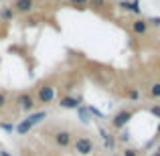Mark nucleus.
Returning <instances> with one entry per match:
<instances>
[{
    "instance_id": "nucleus-7",
    "label": "nucleus",
    "mask_w": 160,
    "mask_h": 156,
    "mask_svg": "<svg viewBox=\"0 0 160 156\" xmlns=\"http://www.w3.org/2000/svg\"><path fill=\"white\" fill-rule=\"evenodd\" d=\"M81 105V98H71V95H65V98L59 99V108L63 109H77Z\"/></svg>"
},
{
    "instance_id": "nucleus-18",
    "label": "nucleus",
    "mask_w": 160,
    "mask_h": 156,
    "mask_svg": "<svg viewBox=\"0 0 160 156\" xmlns=\"http://www.w3.org/2000/svg\"><path fill=\"white\" fill-rule=\"evenodd\" d=\"M8 105V93L6 91H0V109H4Z\"/></svg>"
},
{
    "instance_id": "nucleus-26",
    "label": "nucleus",
    "mask_w": 160,
    "mask_h": 156,
    "mask_svg": "<svg viewBox=\"0 0 160 156\" xmlns=\"http://www.w3.org/2000/svg\"><path fill=\"white\" fill-rule=\"evenodd\" d=\"M0 156H14V154H10V152H6V150H0Z\"/></svg>"
},
{
    "instance_id": "nucleus-25",
    "label": "nucleus",
    "mask_w": 160,
    "mask_h": 156,
    "mask_svg": "<svg viewBox=\"0 0 160 156\" xmlns=\"http://www.w3.org/2000/svg\"><path fill=\"white\" fill-rule=\"evenodd\" d=\"M71 4H77V6H83V4H87L89 0H69Z\"/></svg>"
},
{
    "instance_id": "nucleus-13",
    "label": "nucleus",
    "mask_w": 160,
    "mask_h": 156,
    "mask_svg": "<svg viewBox=\"0 0 160 156\" xmlns=\"http://www.w3.org/2000/svg\"><path fill=\"white\" fill-rule=\"evenodd\" d=\"M130 12L136 16L142 14V8H140V0H130Z\"/></svg>"
},
{
    "instance_id": "nucleus-30",
    "label": "nucleus",
    "mask_w": 160,
    "mask_h": 156,
    "mask_svg": "<svg viewBox=\"0 0 160 156\" xmlns=\"http://www.w3.org/2000/svg\"><path fill=\"white\" fill-rule=\"evenodd\" d=\"M112 156H118V154H112Z\"/></svg>"
},
{
    "instance_id": "nucleus-19",
    "label": "nucleus",
    "mask_w": 160,
    "mask_h": 156,
    "mask_svg": "<svg viewBox=\"0 0 160 156\" xmlns=\"http://www.w3.org/2000/svg\"><path fill=\"white\" fill-rule=\"evenodd\" d=\"M150 95H152L154 99H156V98H160V83H154V85L150 87Z\"/></svg>"
},
{
    "instance_id": "nucleus-1",
    "label": "nucleus",
    "mask_w": 160,
    "mask_h": 156,
    "mask_svg": "<svg viewBox=\"0 0 160 156\" xmlns=\"http://www.w3.org/2000/svg\"><path fill=\"white\" fill-rule=\"evenodd\" d=\"M73 150L79 156H91V154H93V150H95L93 140H91V138H87V136H79L77 140L73 142Z\"/></svg>"
},
{
    "instance_id": "nucleus-28",
    "label": "nucleus",
    "mask_w": 160,
    "mask_h": 156,
    "mask_svg": "<svg viewBox=\"0 0 160 156\" xmlns=\"http://www.w3.org/2000/svg\"><path fill=\"white\" fill-rule=\"evenodd\" d=\"M158 134H160V124H158Z\"/></svg>"
},
{
    "instance_id": "nucleus-22",
    "label": "nucleus",
    "mask_w": 160,
    "mask_h": 156,
    "mask_svg": "<svg viewBox=\"0 0 160 156\" xmlns=\"http://www.w3.org/2000/svg\"><path fill=\"white\" fill-rule=\"evenodd\" d=\"M118 6L122 8V10H126V12H130V0H120V4Z\"/></svg>"
},
{
    "instance_id": "nucleus-21",
    "label": "nucleus",
    "mask_w": 160,
    "mask_h": 156,
    "mask_svg": "<svg viewBox=\"0 0 160 156\" xmlns=\"http://www.w3.org/2000/svg\"><path fill=\"white\" fill-rule=\"evenodd\" d=\"M146 23H148V27H150V24L160 27V16H150V18H146Z\"/></svg>"
},
{
    "instance_id": "nucleus-12",
    "label": "nucleus",
    "mask_w": 160,
    "mask_h": 156,
    "mask_svg": "<svg viewBox=\"0 0 160 156\" xmlns=\"http://www.w3.org/2000/svg\"><path fill=\"white\" fill-rule=\"evenodd\" d=\"M0 18L2 20H12L14 18V10H12L10 6H4L2 10H0Z\"/></svg>"
},
{
    "instance_id": "nucleus-11",
    "label": "nucleus",
    "mask_w": 160,
    "mask_h": 156,
    "mask_svg": "<svg viewBox=\"0 0 160 156\" xmlns=\"http://www.w3.org/2000/svg\"><path fill=\"white\" fill-rule=\"evenodd\" d=\"M75 112H77V118H79V122H81V124L87 126L91 122V116H89V112H87V105H79Z\"/></svg>"
},
{
    "instance_id": "nucleus-2",
    "label": "nucleus",
    "mask_w": 160,
    "mask_h": 156,
    "mask_svg": "<svg viewBox=\"0 0 160 156\" xmlns=\"http://www.w3.org/2000/svg\"><path fill=\"white\" fill-rule=\"evenodd\" d=\"M132 118H134V112H132V109H122V112H118L116 116L112 118V128L113 130H124Z\"/></svg>"
},
{
    "instance_id": "nucleus-10",
    "label": "nucleus",
    "mask_w": 160,
    "mask_h": 156,
    "mask_svg": "<svg viewBox=\"0 0 160 156\" xmlns=\"http://www.w3.org/2000/svg\"><path fill=\"white\" fill-rule=\"evenodd\" d=\"M148 23H146V18H136V20H134V23H132V31L134 33H136V35H146V33H148Z\"/></svg>"
},
{
    "instance_id": "nucleus-5",
    "label": "nucleus",
    "mask_w": 160,
    "mask_h": 156,
    "mask_svg": "<svg viewBox=\"0 0 160 156\" xmlns=\"http://www.w3.org/2000/svg\"><path fill=\"white\" fill-rule=\"evenodd\" d=\"M55 144H57L59 148H69V146L73 144V136H71L69 130H59V132L55 134Z\"/></svg>"
},
{
    "instance_id": "nucleus-17",
    "label": "nucleus",
    "mask_w": 160,
    "mask_h": 156,
    "mask_svg": "<svg viewBox=\"0 0 160 156\" xmlns=\"http://www.w3.org/2000/svg\"><path fill=\"white\" fill-rule=\"evenodd\" d=\"M87 4H89L91 8H98V10H99V8H103V6H106V0H89Z\"/></svg>"
},
{
    "instance_id": "nucleus-20",
    "label": "nucleus",
    "mask_w": 160,
    "mask_h": 156,
    "mask_svg": "<svg viewBox=\"0 0 160 156\" xmlns=\"http://www.w3.org/2000/svg\"><path fill=\"white\" fill-rule=\"evenodd\" d=\"M116 140H120V142H128V140H130V132H128V130H122V134L116 138Z\"/></svg>"
},
{
    "instance_id": "nucleus-16",
    "label": "nucleus",
    "mask_w": 160,
    "mask_h": 156,
    "mask_svg": "<svg viewBox=\"0 0 160 156\" xmlns=\"http://www.w3.org/2000/svg\"><path fill=\"white\" fill-rule=\"evenodd\" d=\"M126 95H128V98L132 99V102H138V99H140V91H138V87H130Z\"/></svg>"
},
{
    "instance_id": "nucleus-9",
    "label": "nucleus",
    "mask_w": 160,
    "mask_h": 156,
    "mask_svg": "<svg viewBox=\"0 0 160 156\" xmlns=\"http://www.w3.org/2000/svg\"><path fill=\"white\" fill-rule=\"evenodd\" d=\"M45 118H47V109H41V112H31V113H27V118H24V120H27L28 124L35 128V126L41 124Z\"/></svg>"
},
{
    "instance_id": "nucleus-4",
    "label": "nucleus",
    "mask_w": 160,
    "mask_h": 156,
    "mask_svg": "<svg viewBox=\"0 0 160 156\" xmlns=\"http://www.w3.org/2000/svg\"><path fill=\"white\" fill-rule=\"evenodd\" d=\"M16 103H18V108L22 109V112H27V113L35 112V99H32L31 93H18V98H16Z\"/></svg>"
},
{
    "instance_id": "nucleus-29",
    "label": "nucleus",
    "mask_w": 160,
    "mask_h": 156,
    "mask_svg": "<svg viewBox=\"0 0 160 156\" xmlns=\"http://www.w3.org/2000/svg\"><path fill=\"white\" fill-rule=\"evenodd\" d=\"M154 156H160V154H158V152H156V154H154Z\"/></svg>"
},
{
    "instance_id": "nucleus-23",
    "label": "nucleus",
    "mask_w": 160,
    "mask_h": 156,
    "mask_svg": "<svg viewBox=\"0 0 160 156\" xmlns=\"http://www.w3.org/2000/svg\"><path fill=\"white\" fill-rule=\"evenodd\" d=\"M150 113H152L154 118H158V120H160V105H152V108H150Z\"/></svg>"
},
{
    "instance_id": "nucleus-8",
    "label": "nucleus",
    "mask_w": 160,
    "mask_h": 156,
    "mask_svg": "<svg viewBox=\"0 0 160 156\" xmlns=\"http://www.w3.org/2000/svg\"><path fill=\"white\" fill-rule=\"evenodd\" d=\"M99 134H102V140H103V146H106V150H109L112 152L113 148H116V136L113 134H109L106 128H99Z\"/></svg>"
},
{
    "instance_id": "nucleus-27",
    "label": "nucleus",
    "mask_w": 160,
    "mask_h": 156,
    "mask_svg": "<svg viewBox=\"0 0 160 156\" xmlns=\"http://www.w3.org/2000/svg\"><path fill=\"white\" fill-rule=\"evenodd\" d=\"M156 152H158V154H160V146H158V150H156Z\"/></svg>"
},
{
    "instance_id": "nucleus-24",
    "label": "nucleus",
    "mask_w": 160,
    "mask_h": 156,
    "mask_svg": "<svg viewBox=\"0 0 160 156\" xmlns=\"http://www.w3.org/2000/svg\"><path fill=\"white\" fill-rule=\"evenodd\" d=\"M122 156H138V150H134V148H126L124 152H122Z\"/></svg>"
},
{
    "instance_id": "nucleus-3",
    "label": "nucleus",
    "mask_w": 160,
    "mask_h": 156,
    "mask_svg": "<svg viewBox=\"0 0 160 156\" xmlns=\"http://www.w3.org/2000/svg\"><path fill=\"white\" fill-rule=\"evenodd\" d=\"M37 99H39V103H51L55 99V87L51 83H45V85L39 87V93H37Z\"/></svg>"
},
{
    "instance_id": "nucleus-14",
    "label": "nucleus",
    "mask_w": 160,
    "mask_h": 156,
    "mask_svg": "<svg viewBox=\"0 0 160 156\" xmlns=\"http://www.w3.org/2000/svg\"><path fill=\"white\" fill-rule=\"evenodd\" d=\"M87 112H89V116H91V118H98V120H103V118H106L98 108H95V105H87Z\"/></svg>"
},
{
    "instance_id": "nucleus-15",
    "label": "nucleus",
    "mask_w": 160,
    "mask_h": 156,
    "mask_svg": "<svg viewBox=\"0 0 160 156\" xmlns=\"http://www.w3.org/2000/svg\"><path fill=\"white\" fill-rule=\"evenodd\" d=\"M16 128V124H12V122H0V130H4L6 134H12Z\"/></svg>"
},
{
    "instance_id": "nucleus-6",
    "label": "nucleus",
    "mask_w": 160,
    "mask_h": 156,
    "mask_svg": "<svg viewBox=\"0 0 160 156\" xmlns=\"http://www.w3.org/2000/svg\"><path fill=\"white\" fill-rule=\"evenodd\" d=\"M10 8L14 10V14L16 12H18V14H28V12L35 8V0H14Z\"/></svg>"
}]
</instances>
